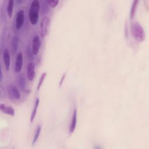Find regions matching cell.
Wrapping results in <instances>:
<instances>
[{
  "instance_id": "6da1fadb",
  "label": "cell",
  "mask_w": 149,
  "mask_h": 149,
  "mask_svg": "<svg viewBox=\"0 0 149 149\" xmlns=\"http://www.w3.org/2000/svg\"><path fill=\"white\" fill-rule=\"evenodd\" d=\"M39 1L38 0H33L31 3L29 12V19L32 24H36L38 22L39 17Z\"/></svg>"
},
{
  "instance_id": "7a4b0ae2",
  "label": "cell",
  "mask_w": 149,
  "mask_h": 149,
  "mask_svg": "<svg viewBox=\"0 0 149 149\" xmlns=\"http://www.w3.org/2000/svg\"><path fill=\"white\" fill-rule=\"evenodd\" d=\"M132 34L137 41L141 42L145 39V32L141 24L137 22H134L132 23L131 27Z\"/></svg>"
},
{
  "instance_id": "3957f363",
  "label": "cell",
  "mask_w": 149,
  "mask_h": 149,
  "mask_svg": "<svg viewBox=\"0 0 149 149\" xmlns=\"http://www.w3.org/2000/svg\"><path fill=\"white\" fill-rule=\"evenodd\" d=\"M50 26V19L48 16L44 17L40 22V35L42 37H45L49 31Z\"/></svg>"
},
{
  "instance_id": "277c9868",
  "label": "cell",
  "mask_w": 149,
  "mask_h": 149,
  "mask_svg": "<svg viewBox=\"0 0 149 149\" xmlns=\"http://www.w3.org/2000/svg\"><path fill=\"white\" fill-rule=\"evenodd\" d=\"M8 92L9 97L10 99L17 100L20 98V93L18 89L15 86H9L8 89Z\"/></svg>"
},
{
  "instance_id": "5b68a950",
  "label": "cell",
  "mask_w": 149,
  "mask_h": 149,
  "mask_svg": "<svg viewBox=\"0 0 149 149\" xmlns=\"http://www.w3.org/2000/svg\"><path fill=\"white\" fill-rule=\"evenodd\" d=\"M41 47V40L38 35L34 36L32 41V52L34 55H37Z\"/></svg>"
},
{
  "instance_id": "8992f818",
  "label": "cell",
  "mask_w": 149,
  "mask_h": 149,
  "mask_svg": "<svg viewBox=\"0 0 149 149\" xmlns=\"http://www.w3.org/2000/svg\"><path fill=\"white\" fill-rule=\"evenodd\" d=\"M24 20V12L23 10H19L16 17V27L17 29H20Z\"/></svg>"
},
{
  "instance_id": "52a82bcc",
  "label": "cell",
  "mask_w": 149,
  "mask_h": 149,
  "mask_svg": "<svg viewBox=\"0 0 149 149\" xmlns=\"http://www.w3.org/2000/svg\"><path fill=\"white\" fill-rule=\"evenodd\" d=\"M27 76L29 81H32L35 77V65L33 62H29L27 65Z\"/></svg>"
},
{
  "instance_id": "ba28073f",
  "label": "cell",
  "mask_w": 149,
  "mask_h": 149,
  "mask_svg": "<svg viewBox=\"0 0 149 149\" xmlns=\"http://www.w3.org/2000/svg\"><path fill=\"white\" fill-rule=\"evenodd\" d=\"M23 55L21 52H19L17 54L16 58V62H15V71L16 73H19L21 70L23 65Z\"/></svg>"
},
{
  "instance_id": "9c48e42d",
  "label": "cell",
  "mask_w": 149,
  "mask_h": 149,
  "mask_svg": "<svg viewBox=\"0 0 149 149\" xmlns=\"http://www.w3.org/2000/svg\"><path fill=\"white\" fill-rule=\"evenodd\" d=\"M0 109L1 111L3 113L10 115L12 116L15 115V111L11 106H9L6 104L1 103L0 104Z\"/></svg>"
},
{
  "instance_id": "30bf717a",
  "label": "cell",
  "mask_w": 149,
  "mask_h": 149,
  "mask_svg": "<svg viewBox=\"0 0 149 149\" xmlns=\"http://www.w3.org/2000/svg\"><path fill=\"white\" fill-rule=\"evenodd\" d=\"M3 62L5 64V69L7 71H8L9 70L10 65V56L8 49H5L3 51Z\"/></svg>"
},
{
  "instance_id": "8fae6325",
  "label": "cell",
  "mask_w": 149,
  "mask_h": 149,
  "mask_svg": "<svg viewBox=\"0 0 149 149\" xmlns=\"http://www.w3.org/2000/svg\"><path fill=\"white\" fill-rule=\"evenodd\" d=\"M76 123H77V109L75 108L73 110V115H72V122L71 124L70 125L69 127V133L72 134L73 133L76 129Z\"/></svg>"
},
{
  "instance_id": "7c38bea8",
  "label": "cell",
  "mask_w": 149,
  "mask_h": 149,
  "mask_svg": "<svg viewBox=\"0 0 149 149\" xmlns=\"http://www.w3.org/2000/svg\"><path fill=\"white\" fill-rule=\"evenodd\" d=\"M39 98H37L36 100V102H35V105H34V108L32 111V112H31V116H30V122L31 123H32L35 118V116H36V113H37V108H38V104H39Z\"/></svg>"
},
{
  "instance_id": "4fadbf2b",
  "label": "cell",
  "mask_w": 149,
  "mask_h": 149,
  "mask_svg": "<svg viewBox=\"0 0 149 149\" xmlns=\"http://www.w3.org/2000/svg\"><path fill=\"white\" fill-rule=\"evenodd\" d=\"M13 4L14 2L13 0H9L8 3L7 5V13L8 16L10 17L12 16V13H13Z\"/></svg>"
},
{
  "instance_id": "5bb4252c",
  "label": "cell",
  "mask_w": 149,
  "mask_h": 149,
  "mask_svg": "<svg viewBox=\"0 0 149 149\" xmlns=\"http://www.w3.org/2000/svg\"><path fill=\"white\" fill-rule=\"evenodd\" d=\"M138 2H139L138 0H134L133 2L132 8H131V12H130V18H131V19H133L134 16V14L136 13V8H137V6Z\"/></svg>"
},
{
  "instance_id": "9a60e30c",
  "label": "cell",
  "mask_w": 149,
  "mask_h": 149,
  "mask_svg": "<svg viewBox=\"0 0 149 149\" xmlns=\"http://www.w3.org/2000/svg\"><path fill=\"white\" fill-rule=\"evenodd\" d=\"M18 46V38L17 36L13 37L12 40V50L13 52H15L17 49Z\"/></svg>"
},
{
  "instance_id": "2e32d148",
  "label": "cell",
  "mask_w": 149,
  "mask_h": 149,
  "mask_svg": "<svg viewBox=\"0 0 149 149\" xmlns=\"http://www.w3.org/2000/svg\"><path fill=\"white\" fill-rule=\"evenodd\" d=\"M40 132H41V126L39 125H38V126L36 128V132H35V134H34V139H33V145L35 144V143L37 141V140H38V137L40 136Z\"/></svg>"
},
{
  "instance_id": "e0dca14e",
  "label": "cell",
  "mask_w": 149,
  "mask_h": 149,
  "mask_svg": "<svg viewBox=\"0 0 149 149\" xmlns=\"http://www.w3.org/2000/svg\"><path fill=\"white\" fill-rule=\"evenodd\" d=\"M18 83L19 86L20 87V88L23 90L25 88V86H26V81L24 80V77H23L22 76H20L19 77L18 79Z\"/></svg>"
},
{
  "instance_id": "ac0fdd59",
  "label": "cell",
  "mask_w": 149,
  "mask_h": 149,
  "mask_svg": "<svg viewBox=\"0 0 149 149\" xmlns=\"http://www.w3.org/2000/svg\"><path fill=\"white\" fill-rule=\"evenodd\" d=\"M46 74H47V73H46L45 72H44V73H42L41 74V76H40V79H39L38 83L37 90H40V87H41V85H42V83H43V81H44V79H45V76H46Z\"/></svg>"
},
{
  "instance_id": "d6986e66",
  "label": "cell",
  "mask_w": 149,
  "mask_h": 149,
  "mask_svg": "<svg viewBox=\"0 0 149 149\" xmlns=\"http://www.w3.org/2000/svg\"><path fill=\"white\" fill-rule=\"evenodd\" d=\"M47 3L50 6L54 8L56 6H57L58 3H59V1L58 0H48Z\"/></svg>"
},
{
  "instance_id": "ffe728a7",
  "label": "cell",
  "mask_w": 149,
  "mask_h": 149,
  "mask_svg": "<svg viewBox=\"0 0 149 149\" xmlns=\"http://www.w3.org/2000/svg\"><path fill=\"white\" fill-rule=\"evenodd\" d=\"M65 74H63V76H62V80H61V81L60 82V85H61V84H62V81H63V79H64V77H65Z\"/></svg>"
}]
</instances>
